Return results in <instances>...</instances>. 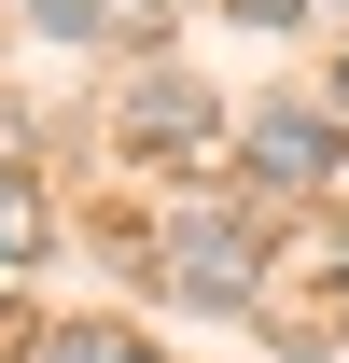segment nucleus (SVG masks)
Returning a JSON list of instances; mask_svg holds the SVG:
<instances>
[{"instance_id": "423d86ee", "label": "nucleus", "mask_w": 349, "mask_h": 363, "mask_svg": "<svg viewBox=\"0 0 349 363\" xmlns=\"http://www.w3.org/2000/svg\"><path fill=\"white\" fill-rule=\"evenodd\" d=\"M28 14H43V28H98V0H28Z\"/></svg>"}, {"instance_id": "0eeeda50", "label": "nucleus", "mask_w": 349, "mask_h": 363, "mask_svg": "<svg viewBox=\"0 0 349 363\" xmlns=\"http://www.w3.org/2000/svg\"><path fill=\"white\" fill-rule=\"evenodd\" d=\"M238 14H252V28H294V14H307V0H238Z\"/></svg>"}, {"instance_id": "6e6552de", "label": "nucleus", "mask_w": 349, "mask_h": 363, "mask_svg": "<svg viewBox=\"0 0 349 363\" xmlns=\"http://www.w3.org/2000/svg\"><path fill=\"white\" fill-rule=\"evenodd\" d=\"M0 168H14V112H0Z\"/></svg>"}, {"instance_id": "39448f33", "label": "nucleus", "mask_w": 349, "mask_h": 363, "mask_svg": "<svg viewBox=\"0 0 349 363\" xmlns=\"http://www.w3.org/2000/svg\"><path fill=\"white\" fill-rule=\"evenodd\" d=\"M28 252H43V196L0 168V266H28Z\"/></svg>"}, {"instance_id": "f257e3e1", "label": "nucleus", "mask_w": 349, "mask_h": 363, "mask_svg": "<svg viewBox=\"0 0 349 363\" xmlns=\"http://www.w3.org/2000/svg\"><path fill=\"white\" fill-rule=\"evenodd\" d=\"M252 266H265L252 210H182V224H168V279H182V294H210V308H238V294H252Z\"/></svg>"}, {"instance_id": "f03ea898", "label": "nucleus", "mask_w": 349, "mask_h": 363, "mask_svg": "<svg viewBox=\"0 0 349 363\" xmlns=\"http://www.w3.org/2000/svg\"><path fill=\"white\" fill-rule=\"evenodd\" d=\"M336 168V112H307V98H279V112H252V182L265 196H294V182Z\"/></svg>"}, {"instance_id": "1a4fd4ad", "label": "nucleus", "mask_w": 349, "mask_h": 363, "mask_svg": "<svg viewBox=\"0 0 349 363\" xmlns=\"http://www.w3.org/2000/svg\"><path fill=\"white\" fill-rule=\"evenodd\" d=\"M336 126H349V84H336Z\"/></svg>"}, {"instance_id": "20e7f679", "label": "nucleus", "mask_w": 349, "mask_h": 363, "mask_svg": "<svg viewBox=\"0 0 349 363\" xmlns=\"http://www.w3.org/2000/svg\"><path fill=\"white\" fill-rule=\"evenodd\" d=\"M28 363H140V335H126V321H70V335H43Z\"/></svg>"}, {"instance_id": "7ed1b4c3", "label": "nucleus", "mask_w": 349, "mask_h": 363, "mask_svg": "<svg viewBox=\"0 0 349 363\" xmlns=\"http://www.w3.org/2000/svg\"><path fill=\"white\" fill-rule=\"evenodd\" d=\"M126 126H140V154H210V112H196L182 84H154V98L126 112Z\"/></svg>"}]
</instances>
